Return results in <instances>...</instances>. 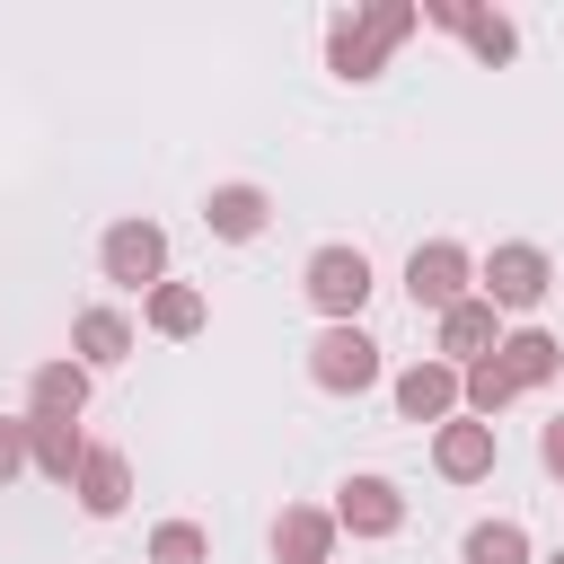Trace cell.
I'll use <instances>...</instances> for the list:
<instances>
[{
    "label": "cell",
    "mask_w": 564,
    "mask_h": 564,
    "mask_svg": "<svg viewBox=\"0 0 564 564\" xmlns=\"http://www.w3.org/2000/svg\"><path fill=\"white\" fill-rule=\"evenodd\" d=\"M300 291H308V308L326 317V326H361V308H370V256L361 247H317L308 264H300Z\"/></svg>",
    "instance_id": "cell-2"
},
{
    "label": "cell",
    "mask_w": 564,
    "mask_h": 564,
    "mask_svg": "<svg viewBox=\"0 0 564 564\" xmlns=\"http://www.w3.org/2000/svg\"><path fill=\"white\" fill-rule=\"evenodd\" d=\"M326 511H335V538H397V529H405L397 476H344Z\"/></svg>",
    "instance_id": "cell-6"
},
{
    "label": "cell",
    "mask_w": 564,
    "mask_h": 564,
    "mask_svg": "<svg viewBox=\"0 0 564 564\" xmlns=\"http://www.w3.org/2000/svg\"><path fill=\"white\" fill-rule=\"evenodd\" d=\"M79 458H88V432H79V423H35V414H26V467H35L44 485H70Z\"/></svg>",
    "instance_id": "cell-17"
},
{
    "label": "cell",
    "mask_w": 564,
    "mask_h": 564,
    "mask_svg": "<svg viewBox=\"0 0 564 564\" xmlns=\"http://www.w3.org/2000/svg\"><path fill=\"white\" fill-rule=\"evenodd\" d=\"M70 494H79V511H88V520H123V502H132V458H123L115 441H88V458H79Z\"/></svg>",
    "instance_id": "cell-9"
},
{
    "label": "cell",
    "mask_w": 564,
    "mask_h": 564,
    "mask_svg": "<svg viewBox=\"0 0 564 564\" xmlns=\"http://www.w3.org/2000/svg\"><path fill=\"white\" fill-rule=\"evenodd\" d=\"M494 361H502V379L529 397V388H555L564 379V344L546 335V326H511L502 344H494Z\"/></svg>",
    "instance_id": "cell-12"
},
{
    "label": "cell",
    "mask_w": 564,
    "mask_h": 564,
    "mask_svg": "<svg viewBox=\"0 0 564 564\" xmlns=\"http://www.w3.org/2000/svg\"><path fill=\"white\" fill-rule=\"evenodd\" d=\"M264 220H273V194H264V185H247V176H229V185H212V194H203V229H212L220 247L264 238Z\"/></svg>",
    "instance_id": "cell-8"
},
{
    "label": "cell",
    "mask_w": 564,
    "mask_h": 564,
    "mask_svg": "<svg viewBox=\"0 0 564 564\" xmlns=\"http://www.w3.org/2000/svg\"><path fill=\"white\" fill-rule=\"evenodd\" d=\"M326 70H335V79H352V88H370V79L388 70V53L352 26V9H344V18H326Z\"/></svg>",
    "instance_id": "cell-18"
},
{
    "label": "cell",
    "mask_w": 564,
    "mask_h": 564,
    "mask_svg": "<svg viewBox=\"0 0 564 564\" xmlns=\"http://www.w3.org/2000/svg\"><path fill=\"white\" fill-rule=\"evenodd\" d=\"M273 564H335V511H326V502H282V520H273Z\"/></svg>",
    "instance_id": "cell-14"
},
{
    "label": "cell",
    "mask_w": 564,
    "mask_h": 564,
    "mask_svg": "<svg viewBox=\"0 0 564 564\" xmlns=\"http://www.w3.org/2000/svg\"><path fill=\"white\" fill-rule=\"evenodd\" d=\"M70 361L97 379V370H115V361H132V317L123 308H106V300H88L79 317H70Z\"/></svg>",
    "instance_id": "cell-10"
},
{
    "label": "cell",
    "mask_w": 564,
    "mask_h": 564,
    "mask_svg": "<svg viewBox=\"0 0 564 564\" xmlns=\"http://www.w3.org/2000/svg\"><path fill=\"white\" fill-rule=\"evenodd\" d=\"M150 564H212L203 520H159V529H150Z\"/></svg>",
    "instance_id": "cell-23"
},
{
    "label": "cell",
    "mask_w": 564,
    "mask_h": 564,
    "mask_svg": "<svg viewBox=\"0 0 564 564\" xmlns=\"http://www.w3.org/2000/svg\"><path fill=\"white\" fill-rule=\"evenodd\" d=\"M26 476V414H0V494Z\"/></svg>",
    "instance_id": "cell-24"
},
{
    "label": "cell",
    "mask_w": 564,
    "mask_h": 564,
    "mask_svg": "<svg viewBox=\"0 0 564 564\" xmlns=\"http://www.w3.org/2000/svg\"><path fill=\"white\" fill-rule=\"evenodd\" d=\"M308 388H326V397H370V388H379V344H370L361 326H317V344H308Z\"/></svg>",
    "instance_id": "cell-5"
},
{
    "label": "cell",
    "mask_w": 564,
    "mask_h": 564,
    "mask_svg": "<svg viewBox=\"0 0 564 564\" xmlns=\"http://www.w3.org/2000/svg\"><path fill=\"white\" fill-rule=\"evenodd\" d=\"M432 467H441L449 485H485V476L502 467V432L476 423V414H449V423L432 432Z\"/></svg>",
    "instance_id": "cell-7"
},
{
    "label": "cell",
    "mask_w": 564,
    "mask_h": 564,
    "mask_svg": "<svg viewBox=\"0 0 564 564\" xmlns=\"http://www.w3.org/2000/svg\"><path fill=\"white\" fill-rule=\"evenodd\" d=\"M141 326H150V335H167V344L203 335V326H212V300H203V282H159V291H141Z\"/></svg>",
    "instance_id": "cell-15"
},
{
    "label": "cell",
    "mask_w": 564,
    "mask_h": 564,
    "mask_svg": "<svg viewBox=\"0 0 564 564\" xmlns=\"http://www.w3.org/2000/svg\"><path fill=\"white\" fill-rule=\"evenodd\" d=\"M546 291H555V256H546V247H529V238H502V247L476 264V300H485L494 317H502V308H511V317H529Z\"/></svg>",
    "instance_id": "cell-1"
},
{
    "label": "cell",
    "mask_w": 564,
    "mask_h": 564,
    "mask_svg": "<svg viewBox=\"0 0 564 564\" xmlns=\"http://www.w3.org/2000/svg\"><path fill=\"white\" fill-rule=\"evenodd\" d=\"M26 414L35 423H79L88 414V370L62 352V361H35L26 370Z\"/></svg>",
    "instance_id": "cell-13"
},
{
    "label": "cell",
    "mask_w": 564,
    "mask_h": 564,
    "mask_svg": "<svg viewBox=\"0 0 564 564\" xmlns=\"http://www.w3.org/2000/svg\"><path fill=\"white\" fill-rule=\"evenodd\" d=\"M352 26H361L379 53H397V44L423 26V9H414V0H361V9H352Z\"/></svg>",
    "instance_id": "cell-21"
},
{
    "label": "cell",
    "mask_w": 564,
    "mask_h": 564,
    "mask_svg": "<svg viewBox=\"0 0 564 564\" xmlns=\"http://www.w3.org/2000/svg\"><path fill=\"white\" fill-rule=\"evenodd\" d=\"M97 273L115 282V291H159L167 282V229L159 220H115L106 238H97Z\"/></svg>",
    "instance_id": "cell-3"
},
{
    "label": "cell",
    "mask_w": 564,
    "mask_h": 564,
    "mask_svg": "<svg viewBox=\"0 0 564 564\" xmlns=\"http://www.w3.org/2000/svg\"><path fill=\"white\" fill-rule=\"evenodd\" d=\"M414 9H423V26H441V35L467 26V0H414Z\"/></svg>",
    "instance_id": "cell-25"
},
{
    "label": "cell",
    "mask_w": 564,
    "mask_h": 564,
    "mask_svg": "<svg viewBox=\"0 0 564 564\" xmlns=\"http://www.w3.org/2000/svg\"><path fill=\"white\" fill-rule=\"evenodd\" d=\"M538 467H546V476H555V485H564V414H555V423H546V432H538Z\"/></svg>",
    "instance_id": "cell-26"
},
{
    "label": "cell",
    "mask_w": 564,
    "mask_h": 564,
    "mask_svg": "<svg viewBox=\"0 0 564 564\" xmlns=\"http://www.w3.org/2000/svg\"><path fill=\"white\" fill-rule=\"evenodd\" d=\"M405 300L414 308H458V300H476V256L458 247V238H423L414 256H405Z\"/></svg>",
    "instance_id": "cell-4"
},
{
    "label": "cell",
    "mask_w": 564,
    "mask_h": 564,
    "mask_svg": "<svg viewBox=\"0 0 564 564\" xmlns=\"http://www.w3.org/2000/svg\"><path fill=\"white\" fill-rule=\"evenodd\" d=\"M538 564H564V546H555V555H538Z\"/></svg>",
    "instance_id": "cell-27"
},
{
    "label": "cell",
    "mask_w": 564,
    "mask_h": 564,
    "mask_svg": "<svg viewBox=\"0 0 564 564\" xmlns=\"http://www.w3.org/2000/svg\"><path fill=\"white\" fill-rule=\"evenodd\" d=\"M397 414L441 432V423L458 414V370H449L441 352H432V361H405V370H397Z\"/></svg>",
    "instance_id": "cell-11"
},
{
    "label": "cell",
    "mask_w": 564,
    "mask_h": 564,
    "mask_svg": "<svg viewBox=\"0 0 564 564\" xmlns=\"http://www.w3.org/2000/svg\"><path fill=\"white\" fill-rule=\"evenodd\" d=\"M494 344H502V317H494L485 300H458V308H441V361H449V370H476Z\"/></svg>",
    "instance_id": "cell-16"
},
{
    "label": "cell",
    "mask_w": 564,
    "mask_h": 564,
    "mask_svg": "<svg viewBox=\"0 0 564 564\" xmlns=\"http://www.w3.org/2000/svg\"><path fill=\"white\" fill-rule=\"evenodd\" d=\"M511 397H520V388L502 379V361H494V352H485L476 370H458V414H476V423H494V414H502Z\"/></svg>",
    "instance_id": "cell-20"
},
{
    "label": "cell",
    "mask_w": 564,
    "mask_h": 564,
    "mask_svg": "<svg viewBox=\"0 0 564 564\" xmlns=\"http://www.w3.org/2000/svg\"><path fill=\"white\" fill-rule=\"evenodd\" d=\"M458 44H467L476 62H494V70H502V62L520 53V26H511L502 9H467V26H458Z\"/></svg>",
    "instance_id": "cell-22"
},
{
    "label": "cell",
    "mask_w": 564,
    "mask_h": 564,
    "mask_svg": "<svg viewBox=\"0 0 564 564\" xmlns=\"http://www.w3.org/2000/svg\"><path fill=\"white\" fill-rule=\"evenodd\" d=\"M458 564H538V546H529L520 520H476V529L458 538Z\"/></svg>",
    "instance_id": "cell-19"
}]
</instances>
